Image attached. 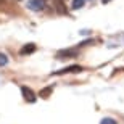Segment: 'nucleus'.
Returning a JSON list of instances; mask_svg holds the SVG:
<instances>
[{
    "instance_id": "obj_1",
    "label": "nucleus",
    "mask_w": 124,
    "mask_h": 124,
    "mask_svg": "<svg viewBox=\"0 0 124 124\" xmlns=\"http://www.w3.org/2000/svg\"><path fill=\"white\" fill-rule=\"evenodd\" d=\"M81 71H82L81 64H71V66H66V68L60 69V71H53L50 76H63V74H73V73H81Z\"/></svg>"
},
{
    "instance_id": "obj_2",
    "label": "nucleus",
    "mask_w": 124,
    "mask_h": 124,
    "mask_svg": "<svg viewBox=\"0 0 124 124\" xmlns=\"http://www.w3.org/2000/svg\"><path fill=\"white\" fill-rule=\"evenodd\" d=\"M21 95H23V98L28 101V103H34V101L37 100L36 93L32 92V89L28 87V85H21Z\"/></svg>"
},
{
    "instance_id": "obj_3",
    "label": "nucleus",
    "mask_w": 124,
    "mask_h": 124,
    "mask_svg": "<svg viewBox=\"0 0 124 124\" xmlns=\"http://www.w3.org/2000/svg\"><path fill=\"white\" fill-rule=\"evenodd\" d=\"M78 56V50L76 48H64V50H60L56 53V60H64V58H76Z\"/></svg>"
},
{
    "instance_id": "obj_4",
    "label": "nucleus",
    "mask_w": 124,
    "mask_h": 124,
    "mask_svg": "<svg viewBox=\"0 0 124 124\" xmlns=\"http://www.w3.org/2000/svg\"><path fill=\"white\" fill-rule=\"evenodd\" d=\"M26 7H28L31 11H40V10H44V7H45V2H44V0H28Z\"/></svg>"
},
{
    "instance_id": "obj_5",
    "label": "nucleus",
    "mask_w": 124,
    "mask_h": 124,
    "mask_svg": "<svg viewBox=\"0 0 124 124\" xmlns=\"http://www.w3.org/2000/svg\"><path fill=\"white\" fill-rule=\"evenodd\" d=\"M36 50H37V47L34 45V44H26V45H23L19 48V55H31V53H34Z\"/></svg>"
},
{
    "instance_id": "obj_6",
    "label": "nucleus",
    "mask_w": 124,
    "mask_h": 124,
    "mask_svg": "<svg viewBox=\"0 0 124 124\" xmlns=\"http://www.w3.org/2000/svg\"><path fill=\"white\" fill-rule=\"evenodd\" d=\"M52 92H53V87H52V85H48V87L42 89L40 92H39V97H42V98H48Z\"/></svg>"
},
{
    "instance_id": "obj_7",
    "label": "nucleus",
    "mask_w": 124,
    "mask_h": 124,
    "mask_svg": "<svg viewBox=\"0 0 124 124\" xmlns=\"http://www.w3.org/2000/svg\"><path fill=\"white\" fill-rule=\"evenodd\" d=\"M85 2H87V0H73V3H71V8H73V10L82 8L84 5H85Z\"/></svg>"
},
{
    "instance_id": "obj_8",
    "label": "nucleus",
    "mask_w": 124,
    "mask_h": 124,
    "mask_svg": "<svg viewBox=\"0 0 124 124\" xmlns=\"http://www.w3.org/2000/svg\"><path fill=\"white\" fill-rule=\"evenodd\" d=\"M7 64H8V56L5 55V53H0V68L7 66Z\"/></svg>"
},
{
    "instance_id": "obj_9",
    "label": "nucleus",
    "mask_w": 124,
    "mask_h": 124,
    "mask_svg": "<svg viewBox=\"0 0 124 124\" xmlns=\"http://www.w3.org/2000/svg\"><path fill=\"white\" fill-rule=\"evenodd\" d=\"M100 124H118V121H116L115 118H103V119L100 121Z\"/></svg>"
},
{
    "instance_id": "obj_10",
    "label": "nucleus",
    "mask_w": 124,
    "mask_h": 124,
    "mask_svg": "<svg viewBox=\"0 0 124 124\" xmlns=\"http://www.w3.org/2000/svg\"><path fill=\"white\" fill-rule=\"evenodd\" d=\"M92 42H93V39H87V40H84L82 44H79V47H87L89 44H92Z\"/></svg>"
},
{
    "instance_id": "obj_11",
    "label": "nucleus",
    "mask_w": 124,
    "mask_h": 124,
    "mask_svg": "<svg viewBox=\"0 0 124 124\" xmlns=\"http://www.w3.org/2000/svg\"><path fill=\"white\" fill-rule=\"evenodd\" d=\"M79 34H82V36H87V34H89V31H85V29H82V31L79 32Z\"/></svg>"
},
{
    "instance_id": "obj_12",
    "label": "nucleus",
    "mask_w": 124,
    "mask_h": 124,
    "mask_svg": "<svg viewBox=\"0 0 124 124\" xmlns=\"http://www.w3.org/2000/svg\"><path fill=\"white\" fill-rule=\"evenodd\" d=\"M111 0H101V3H110Z\"/></svg>"
}]
</instances>
